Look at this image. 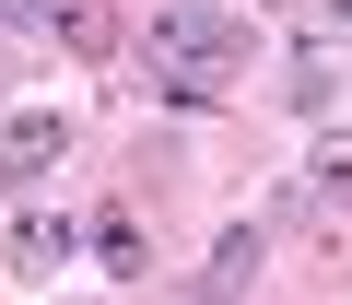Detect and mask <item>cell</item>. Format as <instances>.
Instances as JSON below:
<instances>
[{
	"label": "cell",
	"mask_w": 352,
	"mask_h": 305,
	"mask_svg": "<svg viewBox=\"0 0 352 305\" xmlns=\"http://www.w3.org/2000/svg\"><path fill=\"white\" fill-rule=\"evenodd\" d=\"M247 47H258V24L235 12V0H153V24H141V71H200L223 94H235Z\"/></svg>",
	"instance_id": "obj_1"
},
{
	"label": "cell",
	"mask_w": 352,
	"mask_h": 305,
	"mask_svg": "<svg viewBox=\"0 0 352 305\" xmlns=\"http://www.w3.org/2000/svg\"><path fill=\"white\" fill-rule=\"evenodd\" d=\"M71 258H94V223H82V212H59V200H24V212H12V235H0V270L36 293V282H59Z\"/></svg>",
	"instance_id": "obj_2"
},
{
	"label": "cell",
	"mask_w": 352,
	"mask_h": 305,
	"mask_svg": "<svg viewBox=\"0 0 352 305\" xmlns=\"http://www.w3.org/2000/svg\"><path fill=\"white\" fill-rule=\"evenodd\" d=\"M294 212L305 223H352V129H329L305 152V177H294Z\"/></svg>",
	"instance_id": "obj_3"
},
{
	"label": "cell",
	"mask_w": 352,
	"mask_h": 305,
	"mask_svg": "<svg viewBox=\"0 0 352 305\" xmlns=\"http://www.w3.org/2000/svg\"><path fill=\"white\" fill-rule=\"evenodd\" d=\"M59 152H71V117H59V106H24L12 129H0V165H12V177H47Z\"/></svg>",
	"instance_id": "obj_4"
},
{
	"label": "cell",
	"mask_w": 352,
	"mask_h": 305,
	"mask_svg": "<svg viewBox=\"0 0 352 305\" xmlns=\"http://www.w3.org/2000/svg\"><path fill=\"white\" fill-rule=\"evenodd\" d=\"M94 270H106V282H153V235H141V212H94Z\"/></svg>",
	"instance_id": "obj_5"
},
{
	"label": "cell",
	"mask_w": 352,
	"mask_h": 305,
	"mask_svg": "<svg viewBox=\"0 0 352 305\" xmlns=\"http://www.w3.org/2000/svg\"><path fill=\"white\" fill-rule=\"evenodd\" d=\"M258 258H270V235H258V223H223V235H212V270H200V282H212V293H247V282H258Z\"/></svg>",
	"instance_id": "obj_6"
},
{
	"label": "cell",
	"mask_w": 352,
	"mask_h": 305,
	"mask_svg": "<svg viewBox=\"0 0 352 305\" xmlns=\"http://www.w3.org/2000/svg\"><path fill=\"white\" fill-rule=\"evenodd\" d=\"M282 94H294L305 117H329V106H340V59H329V47H294V71H282Z\"/></svg>",
	"instance_id": "obj_7"
},
{
	"label": "cell",
	"mask_w": 352,
	"mask_h": 305,
	"mask_svg": "<svg viewBox=\"0 0 352 305\" xmlns=\"http://www.w3.org/2000/svg\"><path fill=\"white\" fill-rule=\"evenodd\" d=\"M47 24H59L82 59H106V47H118V12H106V0H47Z\"/></svg>",
	"instance_id": "obj_8"
},
{
	"label": "cell",
	"mask_w": 352,
	"mask_h": 305,
	"mask_svg": "<svg viewBox=\"0 0 352 305\" xmlns=\"http://www.w3.org/2000/svg\"><path fill=\"white\" fill-rule=\"evenodd\" d=\"M153 94L164 106H223V82H200V71H153Z\"/></svg>",
	"instance_id": "obj_9"
},
{
	"label": "cell",
	"mask_w": 352,
	"mask_h": 305,
	"mask_svg": "<svg viewBox=\"0 0 352 305\" xmlns=\"http://www.w3.org/2000/svg\"><path fill=\"white\" fill-rule=\"evenodd\" d=\"M0 12H47V0H0Z\"/></svg>",
	"instance_id": "obj_10"
},
{
	"label": "cell",
	"mask_w": 352,
	"mask_h": 305,
	"mask_svg": "<svg viewBox=\"0 0 352 305\" xmlns=\"http://www.w3.org/2000/svg\"><path fill=\"white\" fill-rule=\"evenodd\" d=\"M0 82H12V59H0Z\"/></svg>",
	"instance_id": "obj_11"
},
{
	"label": "cell",
	"mask_w": 352,
	"mask_h": 305,
	"mask_svg": "<svg viewBox=\"0 0 352 305\" xmlns=\"http://www.w3.org/2000/svg\"><path fill=\"white\" fill-rule=\"evenodd\" d=\"M0 188H12V165H0Z\"/></svg>",
	"instance_id": "obj_12"
}]
</instances>
